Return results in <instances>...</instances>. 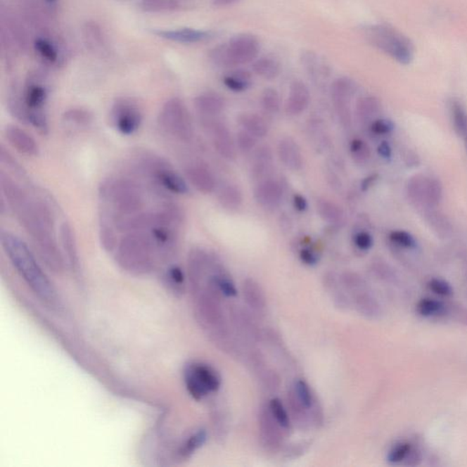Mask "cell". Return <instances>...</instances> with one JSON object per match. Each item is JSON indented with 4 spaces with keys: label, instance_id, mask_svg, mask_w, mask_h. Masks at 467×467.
Wrapping results in <instances>:
<instances>
[{
    "label": "cell",
    "instance_id": "obj_1",
    "mask_svg": "<svg viewBox=\"0 0 467 467\" xmlns=\"http://www.w3.org/2000/svg\"><path fill=\"white\" fill-rule=\"evenodd\" d=\"M0 187L18 222L30 236L39 257L52 271L60 273L64 257L58 247L54 215L50 205L30 196L20 184L6 174H0Z\"/></svg>",
    "mask_w": 467,
    "mask_h": 467
},
{
    "label": "cell",
    "instance_id": "obj_2",
    "mask_svg": "<svg viewBox=\"0 0 467 467\" xmlns=\"http://www.w3.org/2000/svg\"><path fill=\"white\" fill-rule=\"evenodd\" d=\"M0 241L12 265L34 293L47 304L56 303V290L25 243L7 231L1 232Z\"/></svg>",
    "mask_w": 467,
    "mask_h": 467
},
{
    "label": "cell",
    "instance_id": "obj_3",
    "mask_svg": "<svg viewBox=\"0 0 467 467\" xmlns=\"http://www.w3.org/2000/svg\"><path fill=\"white\" fill-rule=\"evenodd\" d=\"M115 255L120 267L133 275L148 274L162 263L146 229L124 233L117 243Z\"/></svg>",
    "mask_w": 467,
    "mask_h": 467
},
{
    "label": "cell",
    "instance_id": "obj_4",
    "mask_svg": "<svg viewBox=\"0 0 467 467\" xmlns=\"http://www.w3.org/2000/svg\"><path fill=\"white\" fill-rule=\"evenodd\" d=\"M261 42L252 33H239L229 41L220 43L208 51V60L221 69H236L252 64L260 56Z\"/></svg>",
    "mask_w": 467,
    "mask_h": 467
},
{
    "label": "cell",
    "instance_id": "obj_5",
    "mask_svg": "<svg viewBox=\"0 0 467 467\" xmlns=\"http://www.w3.org/2000/svg\"><path fill=\"white\" fill-rule=\"evenodd\" d=\"M362 32L371 45L397 63L407 65L414 60L413 44L393 27L385 24H371L362 27Z\"/></svg>",
    "mask_w": 467,
    "mask_h": 467
},
{
    "label": "cell",
    "instance_id": "obj_6",
    "mask_svg": "<svg viewBox=\"0 0 467 467\" xmlns=\"http://www.w3.org/2000/svg\"><path fill=\"white\" fill-rule=\"evenodd\" d=\"M48 97V88L41 76L30 77L23 94L26 120L27 124L33 126L41 134L49 133L48 117L45 110Z\"/></svg>",
    "mask_w": 467,
    "mask_h": 467
},
{
    "label": "cell",
    "instance_id": "obj_7",
    "mask_svg": "<svg viewBox=\"0 0 467 467\" xmlns=\"http://www.w3.org/2000/svg\"><path fill=\"white\" fill-rule=\"evenodd\" d=\"M158 121L162 130L175 139L186 143L193 139L192 117L179 98H172L162 105Z\"/></svg>",
    "mask_w": 467,
    "mask_h": 467
},
{
    "label": "cell",
    "instance_id": "obj_8",
    "mask_svg": "<svg viewBox=\"0 0 467 467\" xmlns=\"http://www.w3.org/2000/svg\"><path fill=\"white\" fill-rule=\"evenodd\" d=\"M187 392L196 401H201L212 392L220 389L222 380L214 368L202 362L187 364L184 371Z\"/></svg>",
    "mask_w": 467,
    "mask_h": 467
},
{
    "label": "cell",
    "instance_id": "obj_9",
    "mask_svg": "<svg viewBox=\"0 0 467 467\" xmlns=\"http://www.w3.org/2000/svg\"><path fill=\"white\" fill-rule=\"evenodd\" d=\"M110 119L119 134L130 136L136 133L142 125L143 113L134 101L122 98L113 103Z\"/></svg>",
    "mask_w": 467,
    "mask_h": 467
},
{
    "label": "cell",
    "instance_id": "obj_10",
    "mask_svg": "<svg viewBox=\"0 0 467 467\" xmlns=\"http://www.w3.org/2000/svg\"><path fill=\"white\" fill-rule=\"evenodd\" d=\"M343 283L352 294L359 312L370 318H376L380 314L379 303L361 276L355 273H345L343 276Z\"/></svg>",
    "mask_w": 467,
    "mask_h": 467
},
{
    "label": "cell",
    "instance_id": "obj_11",
    "mask_svg": "<svg viewBox=\"0 0 467 467\" xmlns=\"http://www.w3.org/2000/svg\"><path fill=\"white\" fill-rule=\"evenodd\" d=\"M355 91L354 82L348 77H340V78L335 79L331 84V99H333L335 112L344 127H350L352 124L350 101H352Z\"/></svg>",
    "mask_w": 467,
    "mask_h": 467
},
{
    "label": "cell",
    "instance_id": "obj_12",
    "mask_svg": "<svg viewBox=\"0 0 467 467\" xmlns=\"http://www.w3.org/2000/svg\"><path fill=\"white\" fill-rule=\"evenodd\" d=\"M422 457V451L417 442L405 438L392 445L386 460L392 466H416L420 465Z\"/></svg>",
    "mask_w": 467,
    "mask_h": 467
},
{
    "label": "cell",
    "instance_id": "obj_13",
    "mask_svg": "<svg viewBox=\"0 0 467 467\" xmlns=\"http://www.w3.org/2000/svg\"><path fill=\"white\" fill-rule=\"evenodd\" d=\"M151 32L159 38L181 44H198L208 42L217 38V32L213 30L193 29V27H181L174 30H153Z\"/></svg>",
    "mask_w": 467,
    "mask_h": 467
},
{
    "label": "cell",
    "instance_id": "obj_14",
    "mask_svg": "<svg viewBox=\"0 0 467 467\" xmlns=\"http://www.w3.org/2000/svg\"><path fill=\"white\" fill-rule=\"evenodd\" d=\"M151 172L159 186L167 191L177 195H186L189 192L186 180L173 168L160 160L153 162Z\"/></svg>",
    "mask_w": 467,
    "mask_h": 467
},
{
    "label": "cell",
    "instance_id": "obj_15",
    "mask_svg": "<svg viewBox=\"0 0 467 467\" xmlns=\"http://www.w3.org/2000/svg\"><path fill=\"white\" fill-rule=\"evenodd\" d=\"M283 198V188L281 184L271 178L260 181L254 189L255 200L263 208L278 207Z\"/></svg>",
    "mask_w": 467,
    "mask_h": 467
},
{
    "label": "cell",
    "instance_id": "obj_16",
    "mask_svg": "<svg viewBox=\"0 0 467 467\" xmlns=\"http://www.w3.org/2000/svg\"><path fill=\"white\" fill-rule=\"evenodd\" d=\"M209 128H210L212 142L217 152L229 161L235 160L238 146L226 125L223 122H215L209 125Z\"/></svg>",
    "mask_w": 467,
    "mask_h": 467
},
{
    "label": "cell",
    "instance_id": "obj_17",
    "mask_svg": "<svg viewBox=\"0 0 467 467\" xmlns=\"http://www.w3.org/2000/svg\"><path fill=\"white\" fill-rule=\"evenodd\" d=\"M310 103V91L305 82L300 79H295L291 82L285 110L292 116L300 115L309 108Z\"/></svg>",
    "mask_w": 467,
    "mask_h": 467
},
{
    "label": "cell",
    "instance_id": "obj_18",
    "mask_svg": "<svg viewBox=\"0 0 467 467\" xmlns=\"http://www.w3.org/2000/svg\"><path fill=\"white\" fill-rule=\"evenodd\" d=\"M260 423L261 439H262L264 445L269 449H279L283 440L281 431L283 429L279 426L272 414H270L269 407L261 410Z\"/></svg>",
    "mask_w": 467,
    "mask_h": 467
},
{
    "label": "cell",
    "instance_id": "obj_19",
    "mask_svg": "<svg viewBox=\"0 0 467 467\" xmlns=\"http://www.w3.org/2000/svg\"><path fill=\"white\" fill-rule=\"evenodd\" d=\"M5 137L8 143L18 153L27 156L39 155L38 143L32 135L27 134L23 129L15 125H8L5 128Z\"/></svg>",
    "mask_w": 467,
    "mask_h": 467
},
{
    "label": "cell",
    "instance_id": "obj_20",
    "mask_svg": "<svg viewBox=\"0 0 467 467\" xmlns=\"http://www.w3.org/2000/svg\"><path fill=\"white\" fill-rule=\"evenodd\" d=\"M442 298L423 297L417 301L416 312L426 319H447L451 316V308Z\"/></svg>",
    "mask_w": 467,
    "mask_h": 467
},
{
    "label": "cell",
    "instance_id": "obj_21",
    "mask_svg": "<svg viewBox=\"0 0 467 467\" xmlns=\"http://www.w3.org/2000/svg\"><path fill=\"white\" fill-rule=\"evenodd\" d=\"M186 175L190 184L198 192L205 193H211L216 189L217 181L210 169L204 165H189L186 169Z\"/></svg>",
    "mask_w": 467,
    "mask_h": 467
},
{
    "label": "cell",
    "instance_id": "obj_22",
    "mask_svg": "<svg viewBox=\"0 0 467 467\" xmlns=\"http://www.w3.org/2000/svg\"><path fill=\"white\" fill-rule=\"evenodd\" d=\"M13 15L7 9L1 8V29L7 32L18 50L26 51L29 44L26 30Z\"/></svg>",
    "mask_w": 467,
    "mask_h": 467
},
{
    "label": "cell",
    "instance_id": "obj_23",
    "mask_svg": "<svg viewBox=\"0 0 467 467\" xmlns=\"http://www.w3.org/2000/svg\"><path fill=\"white\" fill-rule=\"evenodd\" d=\"M278 155L282 164L292 171L303 167V155L299 144L291 137H285L278 144Z\"/></svg>",
    "mask_w": 467,
    "mask_h": 467
},
{
    "label": "cell",
    "instance_id": "obj_24",
    "mask_svg": "<svg viewBox=\"0 0 467 467\" xmlns=\"http://www.w3.org/2000/svg\"><path fill=\"white\" fill-rule=\"evenodd\" d=\"M193 106L204 117H215L224 112L226 101L216 92H204L193 100Z\"/></svg>",
    "mask_w": 467,
    "mask_h": 467
},
{
    "label": "cell",
    "instance_id": "obj_25",
    "mask_svg": "<svg viewBox=\"0 0 467 467\" xmlns=\"http://www.w3.org/2000/svg\"><path fill=\"white\" fill-rule=\"evenodd\" d=\"M82 35L89 51L97 55H103L108 51L105 35L99 24L87 21L82 27Z\"/></svg>",
    "mask_w": 467,
    "mask_h": 467
},
{
    "label": "cell",
    "instance_id": "obj_26",
    "mask_svg": "<svg viewBox=\"0 0 467 467\" xmlns=\"http://www.w3.org/2000/svg\"><path fill=\"white\" fill-rule=\"evenodd\" d=\"M273 153L269 146H261L254 155V162L252 165V177L260 181L267 179V175L272 172Z\"/></svg>",
    "mask_w": 467,
    "mask_h": 467
},
{
    "label": "cell",
    "instance_id": "obj_27",
    "mask_svg": "<svg viewBox=\"0 0 467 467\" xmlns=\"http://www.w3.org/2000/svg\"><path fill=\"white\" fill-rule=\"evenodd\" d=\"M238 124L243 130L254 135L257 139L266 137L269 134V126L265 118L255 113H243L238 116Z\"/></svg>",
    "mask_w": 467,
    "mask_h": 467
},
{
    "label": "cell",
    "instance_id": "obj_28",
    "mask_svg": "<svg viewBox=\"0 0 467 467\" xmlns=\"http://www.w3.org/2000/svg\"><path fill=\"white\" fill-rule=\"evenodd\" d=\"M222 82L227 90L241 94L250 89L253 77L248 70L236 68L223 77Z\"/></svg>",
    "mask_w": 467,
    "mask_h": 467
},
{
    "label": "cell",
    "instance_id": "obj_29",
    "mask_svg": "<svg viewBox=\"0 0 467 467\" xmlns=\"http://www.w3.org/2000/svg\"><path fill=\"white\" fill-rule=\"evenodd\" d=\"M252 70L255 75L266 81H273L281 73V64L278 58L273 56H262L252 63Z\"/></svg>",
    "mask_w": 467,
    "mask_h": 467
},
{
    "label": "cell",
    "instance_id": "obj_30",
    "mask_svg": "<svg viewBox=\"0 0 467 467\" xmlns=\"http://www.w3.org/2000/svg\"><path fill=\"white\" fill-rule=\"evenodd\" d=\"M243 294L248 305L254 312L262 313L266 309V298L259 283L254 279H245L243 283Z\"/></svg>",
    "mask_w": 467,
    "mask_h": 467
},
{
    "label": "cell",
    "instance_id": "obj_31",
    "mask_svg": "<svg viewBox=\"0 0 467 467\" xmlns=\"http://www.w3.org/2000/svg\"><path fill=\"white\" fill-rule=\"evenodd\" d=\"M60 241L68 262L73 269H79V254L75 235L72 226L68 223H64L60 227Z\"/></svg>",
    "mask_w": 467,
    "mask_h": 467
},
{
    "label": "cell",
    "instance_id": "obj_32",
    "mask_svg": "<svg viewBox=\"0 0 467 467\" xmlns=\"http://www.w3.org/2000/svg\"><path fill=\"white\" fill-rule=\"evenodd\" d=\"M300 60L309 75L313 76H326L330 72L327 60L314 51L306 50L301 51Z\"/></svg>",
    "mask_w": 467,
    "mask_h": 467
},
{
    "label": "cell",
    "instance_id": "obj_33",
    "mask_svg": "<svg viewBox=\"0 0 467 467\" xmlns=\"http://www.w3.org/2000/svg\"><path fill=\"white\" fill-rule=\"evenodd\" d=\"M217 199L221 207L229 211L238 210L244 200L241 188L236 184H230L220 189Z\"/></svg>",
    "mask_w": 467,
    "mask_h": 467
},
{
    "label": "cell",
    "instance_id": "obj_34",
    "mask_svg": "<svg viewBox=\"0 0 467 467\" xmlns=\"http://www.w3.org/2000/svg\"><path fill=\"white\" fill-rule=\"evenodd\" d=\"M34 50L37 54L49 64H57L60 60V52L57 45L47 37H38L34 39Z\"/></svg>",
    "mask_w": 467,
    "mask_h": 467
},
{
    "label": "cell",
    "instance_id": "obj_35",
    "mask_svg": "<svg viewBox=\"0 0 467 467\" xmlns=\"http://www.w3.org/2000/svg\"><path fill=\"white\" fill-rule=\"evenodd\" d=\"M162 279L169 290L174 294L182 293L186 287V275L179 266L170 265L162 273Z\"/></svg>",
    "mask_w": 467,
    "mask_h": 467
},
{
    "label": "cell",
    "instance_id": "obj_36",
    "mask_svg": "<svg viewBox=\"0 0 467 467\" xmlns=\"http://www.w3.org/2000/svg\"><path fill=\"white\" fill-rule=\"evenodd\" d=\"M292 392L307 411L312 410L314 407V395H313L312 389L309 383L303 379H297L293 383L291 389Z\"/></svg>",
    "mask_w": 467,
    "mask_h": 467
},
{
    "label": "cell",
    "instance_id": "obj_37",
    "mask_svg": "<svg viewBox=\"0 0 467 467\" xmlns=\"http://www.w3.org/2000/svg\"><path fill=\"white\" fill-rule=\"evenodd\" d=\"M319 217L330 224L340 223L343 218V210L340 205L330 200H321L317 204Z\"/></svg>",
    "mask_w": 467,
    "mask_h": 467
},
{
    "label": "cell",
    "instance_id": "obj_38",
    "mask_svg": "<svg viewBox=\"0 0 467 467\" xmlns=\"http://www.w3.org/2000/svg\"><path fill=\"white\" fill-rule=\"evenodd\" d=\"M140 6L143 11L151 13L177 11L181 8L179 0H142Z\"/></svg>",
    "mask_w": 467,
    "mask_h": 467
},
{
    "label": "cell",
    "instance_id": "obj_39",
    "mask_svg": "<svg viewBox=\"0 0 467 467\" xmlns=\"http://www.w3.org/2000/svg\"><path fill=\"white\" fill-rule=\"evenodd\" d=\"M452 117L456 133L462 137L467 151V113L463 107L459 103H454L452 105Z\"/></svg>",
    "mask_w": 467,
    "mask_h": 467
},
{
    "label": "cell",
    "instance_id": "obj_40",
    "mask_svg": "<svg viewBox=\"0 0 467 467\" xmlns=\"http://www.w3.org/2000/svg\"><path fill=\"white\" fill-rule=\"evenodd\" d=\"M261 106L266 113L270 115L278 113L281 109V100L279 91L273 87H267L264 89L260 98Z\"/></svg>",
    "mask_w": 467,
    "mask_h": 467
},
{
    "label": "cell",
    "instance_id": "obj_41",
    "mask_svg": "<svg viewBox=\"0 0 467 467\" xmlns=\"http://www.w3.org/2000/svg\"><path fill=\"white\" fill-rule=\"evenodd\" d=\"M267 407H269L270 414H272L273 418L282 429L288 430L290 428V417L288 416L287 409L284 407L281 399L272 398Z\"/></svg>",
    "mask_w": 467,
    "mask_h": 467
},
{
    "label": "cell",
    "instance_id": "obj_42",
    "mask_svg": "<svg viewBox=\"0 0 467 467\" xmlns=\"http://www.w3.org/2000/svg\"><path fill=\"white\" fill-rule=\"evenodd\" d=\"M207 440V433L205 429L198 430L195 434L190 436L184 442L182 448H181L180 454L183 457L191 456L205 444Z\"/></svg>",
    "mask_w": 467,
    "mask_h": 467
},
{
    "label": "cell",
    "instance_id": "obj_43",
    "mask_svg": "<svg viewBox=\"0 0 467 467\" xmlns=\"http://www.w3.org/2000/svg\"><path fill=\"white\" fill-rule=\"evenodd\" d=\"M379 109V101L371 96L359 98L356 103V113L361 119H367L368 117L376 115Z\"/></svg>",
    "mask_w": 467,
    "mask_h": 467
},
{
    "label": "cell",
    "instance_id": "obj_44",
    "mask_svg": "<svg viewBox=\"0 0 467 467\" xmlns=\"http://www.w3.org/2000/svg\"><path fill=\"white\" fill-rule=\"evenodd\" d=\"M427 288L435 295V297L449 298L454 295V288L449 282L440 278H433L427 282Z\"/></svg>",
    "mask_w": 467,
    "mask_h": 467
},
{
    "label": "cell",
    "instance_id": "obj_45",
    "mask_svg": "<svg viewBox=\"0 0 467 467\" xmlns=\"http://www.w3.org/2000/svg\"><path fill=\"white\" fill-rule=\"evenodd\" d=\"M389 238L393 244L405 248V250H414L417 247L416 238L410 233L404 231V230L392 231L390 233Z\"/></svg>",
    "mask_w": 467,
    "mask_h": 467
},
{
    "label": "cell",
    "instance_id": "obj_46",
    "mask_svg": "<svg viewBox=\"0 0 467 467\" xmlns=\"http://www.w3.org/2000/svg\"><path fill=\"white\" fill-rule=\"evenodd\" d=\"M350 151L353 159L359 164L366 162L370 158V148L364 141L359 139V138H355L350 142Z\"/></svg>",
    "mask_w": 467,
    "mask_h": 467
},
{
    "label": "cell",
    "instance_id": "obj_47",
    "mask_svg": "<svg viewBox=\"0 0 467 467\" xmlns=\"http://www.w3.org/2000/svg\"><path fill=\"white\" fill-rule=\"evenodd\" d=\"M64 121L69 122V124L76 125H87L90 124L92 120V116L87 110L82 109H70L64 113Z\"/></svg>",
    "mask_w": 467,
    "mask_h": 467
},
{
    "label": "cell",
    "instance_id": "obj_48",
    "mask_svg": "<svg viewBox=\"0 0 467 467\" xmlns=\"http://www.w3.org/2000/svg\"><path fill=\"white\" fill-rule=\"evenodd\" d=\"M236 143L239 150L248 153L256 148L257 138L247 131L241 130L236 134Z\"/></svg>",
    "mask_w": 467,
    "mask_h": 467
},
{
    "label": "cell",
    "instance_id": "obj_49",
    "mask_svg": "<svg viewBox=\"0 0 467 467\" xmlns=\"http://www.w3.org/2000/svg\"><path fill=\"white\" fill-rule=\"evenodd\" d=\"M393 130H395V124H393L391 120L378 119L371 125V131L377 135L389 134Z\"/></svg>",
    "mask_w": 467,
    "mask_h": 467
},
{
    "label": "cell",
    "instance_id": "obj_50",
    "mask_svg": "<svg viewBox=\"0 0 467 467\" xmlns=\"http://www.w3.org/2000/svg\"><path fill=\"white\" fill-rule=\"evenodd\" d=\"M353 242L359 250H370L373 245V238L370 233L366 231H359L355 234L353 238Z\"/></svg>",
    "mask_w": 467,
    "mask_h": 467
},
{
    "label": "cell",
    "instance_id": "obj_51",
    "mask_svg": "<svg viewBox=\"0 0 467 467\" xmlns=\"http://www.w3.org/2000/svg\"><path fill=\"white\" fill-rule=\"evenodd\" d=\"M300 257L301 261L308 266H315L317 265L319 262L317 255H316L312 250H310L309 248H303V250H301L300 252Z\"/></svg>",
    "mask_w": 467,
    "mask_h": 467
},
{
    "label": "cell",
    "instance_id": "obj_52",
    "mask_svg": "<svg viewBox=\"0 0 467 467\" xmlns=\"http://www.w3.org/2000/svg\"><path fill=\"white\" fill-rule=\"evenodd\" d=\"M377 153L378 155L380 156V158L386 160V161H390V160L392 158V147L390 146L388 142H386V141H383V142L380 143L379 146H378Z\"/></svg>",
    "mask_w": 467,
    "mask_h": 467
},
{
    "label": "cell",
    "instance_id": "obj_53",
    "mask_svg": "<svg viewBox=\"0 0 467 467\" xmlns=\"http://www.w3.org/2000/svg\"><path fill=\"white\" fill-rule=\"evenodd\" d=\"M292 202H293L294 208L297 211L305 212L308 209V201H307V199L302 195H300V193H295Z\"/></svg>",
    "mask_w": 467,
    "mask_h": 467
},
{
    "label": "cell",
    "instance_id": "obj_54",
    "mask_svg": "<svg viewBox=\"0 0 467 467\" xmlns=\"http://www.w3.org/2000/svg\"><path fill=\"white\" fill-rule=\"evenodd\" d=\"M379 175L377 174H371L368 175V177L364 178V180L361 182V190L362 192H366L371 186H373L374 183L378 180Z\"/></svg>",
    "mask_w": 467,
    "mask_h": 467
},
{
    "label": "cell",
    "instance_id": "obj_55",
    "mask_svg": "<svg viewBox=\"0 0 467 467\" xmlns=\"http://www.w3.org/2000/svg\"><path fill=\"white\" fill-rule=\"evenodd\" d=\"M242 0H212V5L216 8H227L231 7V6L238 4V3L241 2Z\"/></svg>",
    "mask_w": 467,
    "mask_h": 467
},
{
    "label": "cell",
    "instance_id": "obj_56",
    "mask_svg": "<svg viewBox=\"0 0 467 467\" xmlns=\"http://www.w3.org/2000/svg\"><path fill=\"white\" fill-rule=\"evenodd\" d=\"M44 1L45 4L48 6V7L50 8H53L55 6H56L58 0H43Z\"/></svg>",
    "mask_w": 467,
    "mask_h": 467
}]
</instances>
